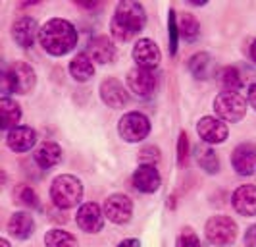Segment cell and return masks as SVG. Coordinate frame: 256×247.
<instances>
[{"mask_svg":"<svg viewBox=\"0 0 256 247\" xmlns=\"http://www.w3.org/2000/svg\"><path fill=\"white\" fill-rule=\"evenodd\" d=\"M38 43L52 56H66L77 47V29L62 18H52L38 31Z\"/></svg>","mask_w":256,"mask_h":247,"instance_id":"6da1fadb","label":"cell"},{"mask_svg":"<svg viewBox=\"0 0 256 247\" xmlns=\"http://www.w3.org/2000/svg\"><path fill=\"white\" fill-rule=\"evenodd\" d=\"M146 26V12L142 4L135 0H124L116 6L114 18L110 24L112 37L120 43H128L133 37H137Z\"/></svg>","mask_w":256,"mask_h":247,"instance_id":"7a4b0ae2","label":"cell"},{"mask_svg":"<svg viewBox=\"0 0 256 247\" xmlns=\"http://www.w3.org/2000/svg\"><path fill=\"white\" fill-rule=\"evenodd\" d=\"M35 70L26 62H14L12 66L4 68L2 72V93L8 97L10 93L27 95L35 89Z\"/></svg>","mask_w":256,"mask_h":247,"instance_id":"3957f363","label":"cell"},{"mask_svg":"<svg viewBox=\"0 0 256 247\" xmlns=\"http://www.w3.org/2000/svg\"><path fill=\"white\" fill-rule=\"evenodd\" d=\"M50 199L58 208L77 207L83 199V183L72 174H62L52 182Z\"/></svg>","mask_w":256,"mask_h":247,"instance_id":"277c9868","label":"cell"},{"mask_svg":"<svg viewBox=\"0 0 256 247\" xmlns=\"http://www.w3.org/2000/svg\"><path fill=\"white\" fill-rule=\"evenodd\" d=\"M237 222L233 220L231 216L226 214H216V216H210L204 226V234L206 239L212 243V245H230L237 239Z\"/></svg>","mask_w":256,"mask_h":247,"instance_id":"5b68a950","label":"cell"},{"mask_svg":"<svg viewBox=\"0 0 256 247\" xmlns=\"http://www.w3.org/2000/svg\"><path fill=\"white\" fill-rule=\"evenodd\" d=\"M118 133L128 143H139L150 133V120L142 112H128L120 118Z\"/></svg>","mask_w":256,"mask_h":247,"instance_id":"8992f818","label":"cell"},{"mask_svg":"<svg viewBox=\"0 0 256 247\" xmlns=\"http://www.w3.org/2000/svg\"><path fill=\"white\" fill-rule=\"evenodd\" d=\"M214 110L224 122H239L246 114V99L239 93H220L214 99Z\"/></svg>","mask_w":256,"mask_h":247,"instance_id":"52a82bcc","label":"cell"},{"mask_svg":"<svg viewBox=\"0 0 256 247\" xmlns=\"http://www.w3.org/2000/svg\"><path fill=\"white\" fill-rule=\"evenodd\" d=\"M133 214V201L124 193H114L104 201V216L114 224H126Z\"/></svg>","mask_w":256,"mask_h":247,"instance_id":"ba28073f","label":"cell"},{"mask_svg":"<svg viewBox=\"0 0 256 247\" xmlns=\"http://www.w3.org/2000/svg\"><path fill=\"white\" fill-rule=\"evenodd\" d=\"M129 89L141 99H148L158 85V79L154 70H144V68H133L128 74Z\"/></svg>","mask_w":256,"mask_h":247,"instance_id":"9c48e42d","label":"cell"},{"mask_svg":"<svg viewBox=\"0 0 256 247\" xmlns=\"http://www.w3.org/2000/svg\"><path fill=\"white\" fill-rule=\"evenodd\" d=\"M196 133H198V137L208 145H218V143H224L226 139H228V126H226V122L224 120H220V118H214V116H204L198 120V124H196Z\"/></svg>","mask_w":256,"mask_h":247,"instance_id":"30bf717a","label":"cell"},{"mask_svg":"<svg viewBox=\"0 0 256 247\" xmlns=\"http://www.w3.org/2000/svg\"><path fill=\"white\" fill-rule=\"evenodd\" d=\"M133 60L137 62V68L144 70H156L162 62V52L152 39H139L133 47Z\"/></svg>","mask_w":256,"mask_h":247,"instance_id":"8fae6325","label":"cell"},{"mask_svg":"<svg viewBox=\"0 0 256 247\" xmlns=\"http://www.w3.org/2000/svg\"><path fill=\"white\" fill-rule=\"evenodd\" d=\"M77 226L87 234H98L104 226V210L96 203H85L77 208Z\"/></svg>","mask_w":256,"mask_h":247,"instance_id":"7c38bea8","label":"cell"},{"mask_svg":"<svg viewBox=\"0 0 256 247\" xmlns=\"http://www.w3.org/2000/svg\"><path fill=\"white\" fill-rule=\"evenodd\" d=\"M100 99L110 108H124L129 103V93L120 79L108 78L100 83Z\"/></svg>","mask_w":256,"mask_h":247,"instance_id":"4fadbf2b","label":"cell"},{"mask_svg":"<svg viewBox=\"0 0 256 247\" xmlns=\"http://www.w3.org/2000/svg\"><path fill=\"white\" fill-rule=\"evenodd\" d=\"M231 164L241 176H250L256 168V145L241 143L231 155Z\"/></svg>","mask_w":256,"mask_h":247,"instance_id":"5bb4252c","label":"cell"},{"mask_svg":"<svg viewBox=\"0 0 256 247\" xmlns=\"http://www.w3.org/2000/svg\"><path fill=\"white\" fill-rule=\"evenodd\" d=\"M38 31L40 29L37 27V22L29 16H24L12 26V37L18 47L29 49V47H33L35 39L38 37Z\"/></svg>","mask_w":256,"mask_h":247,"instance_id":"9a60e30c","label":"cell"},{"mask_svg":"<svg viewBox=\"0 0 256 247\" xmlns=\"http://www.w3.org/2000/svg\"><path fill=\"white\" fill-rule=\"evenodd\" d=\"M6 143L14 153H27L37 143V131L29 126H18L6 135Z\"/></svg>","mask_w":256,"mask_h":247,"instance_id":"2e32d148","label":"cell"},{"mask_svg":"<svg viewBox=\"0 0 256 247\" xmlns=\"http://www.w3.org/2000/svg\"><path fill=\"white\" fill-rule=\"evenodd\" d=\"M133 185L135 189H139L142 193H154L160 189L162 185V178L156 166H148V164H141L133 174Z\"/></svg>","mask_w":256,"mask_h":247,"instance_id":"e0dca14e","label":"cell"},{"mask_svg":"<svg viewBox=\"0 0 256 247\" xmlns=\"http://www.w3.org/2000/svg\"><path fill=\"white\" fill-rule=\"evenodd\" d=\"M233 208L243 216H256V185H239L231 197Z\"/></svg>","mask_w":256,"mask_h":247,"instance_id":"ac0fdd59","label":"cell"},{"mask_svg":"<svg viewBox=\"0 0 256 247\" xmlns=\"http://www.w3.org/2000/svg\"><path fill=\"white\" fill-rule=\"evenodd\" d=\"M87 54L90 56L92 62H98V64H110L116 60V47L114 43L104 37V35H98L94 39L89 41V47H87Z\"/></svg>","mask_w":256,"mask_h":247,"instance_id":"d6986e66","label":"cell"},{"mask_svg":"<svg viewBox=\"0 0 256 247\" xmlns=\"http://www.w3.org/2000/svg\"><path fill=\"white\" fill-rule=\"evenodd\" d=\"M8 232L16 237V239H27L31 237L33 232H35V220L29 212H14L8 220Z\"/></svg>","mask_w":256,"mask_h":247,"instance_id":"ffe728a7","label":"cell"},{"mask_svg":"<svg viewBox=\"0 0 256 247\" xmlns=\"http://www.w3.org/2000/svg\"><path fill=\"white\" fill-rule=\"evenodd\" d=\"M33 158H35V162L40 168L48 170L62 160V147L58 143H54V141H42L37 147Z\"/></svg>","mask_w":256,"mask_h":247,"instance_id":"44dd1931","label":"cell"},{"mask_svg":"<svg viewBox=\"0 0 256 247\" xmlns=\"http://www.w3.org/2000/svg\"><path fill=\"white\" fill-rule=\"evenodd\" d=\"M70 74L76 81H89L92 76H94V62L90 60V56L87 52H79L77 56L72 58L70 62Z\"/></svg>","mask_w":256,"mask_h":247,"instance_id":"7402d4cb","label":"cell"},{"mask_svg":"<svg viewBox=\"0 0 256 247\" xmlns=\"http://www.w3.org/2000/svg\"><path fill=\"white\" fill-rule=\"evenodd\" d=\"M0 118H2V130L12 131L14 128H18L20 120H22V108L20 104L8 99V97H2L0 99Z\"/></svg>","mask_w":256,"mask_h":247,"instance_id":"603a6c76","label":"cell"},{"mask_svg":"<svg viewBox=\"0 0 256 247\" xmlns=\"http://www.w3.org/2000/svg\"><path fill=\"white\" fill-rule=\"evenodd\" d=\"M216 78H218L220 85L224 87V91H228V93H237L244 85L243 76H241V72H239L235 66H226V68H222L218 74H216Z\"/></svg>","mask_w":256,"mask_h":247,"instance_id":"cb8c5ba5","label":"cell"},{"mask_svg":"<svg viewBox=\"0 0 256 247\" xmlns=\"http://www.w3.org/2000/svg\"><path fill=\"white\" fill-rule=\"evenodd\" d=\"M189 72L196 79H208L212 74V58L206 52H196L189 58Z\"/></svg>","mask_w":256,"mask_h":247,"instance_id":"d4e9b609","label":"cell"},{"mask_svg":"<svg viewBox=\"0 0 256 247\" xmlns=\"http://www.w3.org/2000/svg\"><path fill=\"white\" fill-rule=\"evenodd\" d=\"M44 245L46 247H77V239L70 232L54 228L48 230L44 235Z\"/></svg>","mask_w":256,"mask_h":247,"instance_id":"484cf974","label":"cell"},{"mask_svg":"<svg viewBox=\"0 0 256 247\" xmlns=\"http://www.w3.org/2000/svg\"><path fill=\"white\" fill-rule=\"evenodd\" d=\"M196 162L208 174H216L220 170V158L210 147H198L196 149Z\"/></svg>","mask_w":256,"mask_h":247,"instance_id":"4316f807","label":"cell"},{"mask_svg":"<svg viewBox=\"0 0 256 247\" xmlns=\"http://www.w3.org/2000/svg\"><path fill=\"white\" fill-rule=\"evenodd\" d=\"M178 26H180V35L185 37L187 41L196 39L198 31H200V26H198V22H196V18L192 14H183L180 18V22H178Z\"/></svg>","mask_w":256,"mask_h":247,"instance_id":"83f0119b","label":"cell"},{"mask_svg":"<svg viewBox=\"0 0 256 247\" xmlns=\"http://www.w3.org/2000/svg\"><path fill=\"white\" fill-rule=\"evenodd\" d=\"M14 195H16V199H18V203H22V205H26V207H29V208L38 207L37 193H35L29 185H20V187H18V191H16Z\"/></svg>","mask_w":256,"mask_h":247,"instance_id":"f1b7e54d","label":"cell"},{"mask_svg":"<svg viewBox=\"0 0 256 247\" xmlns=\"http://www.w3.org/2000/svg\"><path fill=\"white\" fill-rule=\"evenodd\" d=\"M168 29H170V52H172V54H176V52H178V35H180V26H178L176 10H170Z\"/></svg>","mask_w":256,"mask_h":247,"instance_id":"f546056e","label":"cell"},{"mask_svg":"<svg viewBox=\"0 0 256 247\" xmlns=\"http://www.w3.org/2000/svg\"><path fill=\"white\" fill-rule=\"evenodd\" d=\"M176 247H200V239H198V235L194 234L191 228H183L181 234L178 235Z\"/></svg>","mask_w":256,"mask_h":247,"instance_id":"4dcf8cb0","label":"cell"},{"mask_svg":"<svg viewBox=\"0 0 256 247\" xmlns=\"http://www.w3.org/2000/svg\"><path fill=\"white\" fill-rule=\"evenodd\" d=\"M139 160L142 164H148V166H154L158 160H160V151L156 147H144L139 155Z\"/></svg>","mask_w":256,"mask_h":247,"instance_id":"1f68e13d","label":"cell"},{"mask_svg":"<svg viewBox=\"0 0 256 247\" xmlns=\"http://www.w3.org/2000/svg\"><path fill=\"white\" fill-rule=\"evenodd\" d=\"M178 160H180V164L183 166L185 164V160H187V135L185 133H181L180 135V149H178Z\"/></svg>","mask_w":256,"mask_h":247,"instance_id":"d6a6232c","label":"cell"},{"mask_svg":"<svg viewBox=\"0 0 256 247\" xmlns=\"http://www.w3.org/2000/svg\"><path fill=\"white\" fill-rule=\"evenodd\" d=\"M244 247H256V224L244 232Z\"/></svg>","mask_w":256,"mask_h":247,"instance_id":"836d02e7","label":"cell"},{"mask_svg":"<svg viewBox=\"0 0 256 247\" xmlns=\"http://www.w3.org/2000/svg\"><path fill=\"white\" fill-rule=\"evenodd\" d=\"M246 97H248V104L252 106L256 110V83H252L250 87H248V91H246Z\"/></svg>","mask_w":256,"mask_h":247,"instance_id":"e575fe53","label":"cell"},{"mask_svg":"<svg viewBox=\"0 0 256 247\" xmlns=\"http://www.w3.org/2000/svg\"><path fill=\"white\" fill-rule=\"evenodd\" d=\"M118 247H141V241L135 237H129V239H124Z\"/></svg>","mask_w":256,"mask_h":247,"instance_id":"d590c367","label":"cell"},{"mask_svg":"<svg viewBox=\"0 0 256 247\" xmlns=\"http://www.w3.org/2000/svg\"><path fill=\"white\" fill-rule=\"evenodd\" d=\"M248 54H250V60L256 64V39L252 41V45H250V49H248Z\"/></svg>","mask_w":256,"mask_h":247,"instance_id":"8d00e7d4","label":"cell"},{"mask_svg":"<svg viewBox=\"0 0 256 247\" xmlns=\"http://www.w3.org/2000/svg\"><path fill=\"white\" fill-rule=\"evenodd\" d=\"M0 245H2V247H10V243H8V239H6V237H2V239H0Z\"/></svg>","mask_w":256,"mask_h":247,"instance_id":"74e56055","label":"cell"}]
</instances>
